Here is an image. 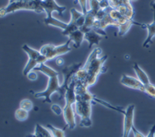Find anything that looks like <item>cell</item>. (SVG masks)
I'll use <instances>...</instances> for the list:
<instances>
[{
  "instance_id": "1",
  "label": "cell",
  "mask_w": 155,
  "mask_h": 137,
  "mask_svg": "<svg viewBox=\"0 0 155 137\" xmlns=\"http://www.w3.org/2000/svg\"><path fill=\"white\" fill-rule=\"evenodd\" d=\"M35 70L39 72H41L44 75H45L49 78V81H48V84L46 89L42 92H35L32 91H30L31 93H33L34 97L36 99H41L43 98L45 99V102L48 103H51V95L54 92H59L60 93V99H64L65 97L66 91L68 89L69 86V82L68 81H64L62 85H60L59 83V73L54 69V68H51L45 65V63H43L41 65H40L35 68Z\"/></svg>"
},
{
  "instance_id": "2",
  "label": "cell",
  "mask_w": 155,
  "mask_h": 137,
  "mask_svg": "<svg viewBox=\"0 0 155 137\" xmlns=\"http://www.w3.org/2000/svg\"><path fill=\"white\" fill-rule=\"evenodd\" d=\"M75 94L74 111L76 115L81 118L79 125L82 127H90L92 125V104L94 102L95 96L90 93L88 88L78 82H76Z\"/></svg>"
},
{
  "instance_id": "3",
  "label": "cell",
  "mask_w": 155,
  "mask_h": 137,
  "mask_svg": "<svg viewBox=\"0 0 155 137\" xmlns=\"http://www.w3.org/2000/svg\"><path fill=\"white\" fill-rule=\"evenodd\" d=\"M102 51L101 48L97 47L90 53L89 56L87 59L82 69L84 70L86 75V79L84 85L87 88L93 86L96 84L97 77L100 74L106 72V68H104V64L107 60L108 56L105 55L102 57H98L101 54Z\"/></svg>"
},
{
  "instance_id": "4",
  "label": "cell",
  "mask_w": 155,
  "mask_h": 137,
  "mask_svg": "<svg viewBox=\"0 0 155 137\" xmlns=\"http://www.w3.org/2000/svg\"><path fill=\"white\" fill-rule=\"evenodd\" d=\"M75 86H76V81L73 77L69 88L66 91L65 97H64L65 105L63 108V114L66 122V126H68L71 130L74 129L76 126V113H75L74 108L73 107L76 102Z\"/></svg>"
},
{
  "instance_id": "5",
  "label": "cell",
  "mask_w": 155,
  "mask_h": 137,
  "mask_svg": "<svg viewBox=\"0 0 155 137\" xmlns=\"http://www.w3.org/2000/svg\"><path fill=\"white\" fill-rule=\"evenodd\" d=\"M19 10H30L36 13L44 12L41 0H19L8 3L5 8H1V17H4L8 13L15 12Z\"/></svg>"
},
{
  "instance_id": "6",
  "label": "cell",
  "mask_w": 155,
  "mask_h": 137,
  "mask_svg": "<svg viewBox=\"0 0 155 137\" xmlns=\"http://www.w3.org/2000/svg\"><path fill=\"white\" fill-rule=\"evenodd\" d=\"M22 50L27 54L28 58H29L28 62L26 65V66L24 67L23 71H22V74L25 76H27V75L31 71H32L33 69H35L37 66L41 65L43 63L46 62L48 60L46 57L44 56L41 53V51L32 49L27 44L22 45Z\"/></svg>"
},
{
  "instance_id": "7",
  "label": "cell",
  "mask_w": 155,
  "mask_h": 137,
  "mask_svg": "<svg viewBox=\"0 0 155 137\" xmlns=\"http://www.w3.org/2000/svg\"><path fill=\"white\" fill-rule=\"evenodd\" d=\"M72 41L70 39L68 40V42L60 45H51V44H46L44 45L41 49L40 51L41 53L46 57V59L48 60H52L57 57H60L63 55H65V54L69 53V51H71V48L69 46L70 45V42Z\"/></svg>"
},
{
  "instance_id": "8",
  "label": "cell",
  "mask_w": 155,
  "mask_h": 137,
  "mask_svg": "<svg viewBox=\"0 0 155 137\" xmlns=\"http://www.w3.org/2000/svg\"><path fill=\"white\" fill-rule=\"evenodd\" d=\"M119 112L124 115V131L122 137H129V135L132 131V126L134 125V105H129L125 110L120 108Z\"/></svg>"
},
{
  "instance_id": "9",
  "label": "cell",
  "mask_w": 155,
  "mask_h": 137,
  "mask_svg": "<svg viewBox=\"0 0 155 137\" xmlns=\"http://www.w3.org/2000/svg\"><path fill=\"white\" fill-rule=\"evenodd\" d=\"M120 84L124 86L128 87L133 89L140 90L141 92H144L145 91V86L140 82L138 79L134 77H130L126 75H123L120 78Z\"/></svg>"
},
{
  "instance_id": "10",
  "label": "cell",
  "mask_w": 155,
  "mask_h": 137,
  "mask_svg": "<svg viewBox=\"0 0 155 137\" xmlns=\"http://www.w3.org/2000/svg\"><path fill=\"white\" fill-rule=\"evenodd\" d=\"M42 8L44 12L47 13H52L53 12H57L62 15L63 12L66 10V7L59 6L55 2V0H41Z\"/></svg>"
},
{
  "instance_id": "11",
  "label": "cell",
  "mask_w": 155,
  "mask_h": 137,
  "mask_svg": "<svg viewBox=\"0 0 155 137\" xmlns=\"http://www.w3.org/2000/svg\"><path fill=\"white\" fill-rule=\"evenodd\" d=\"M143 28H146L148 31V36L143 44V47L148 48L152 42V39L155 36V10H153V21L152 23H143Z\"/></svg>"
},
{
  "instance_id": "12",
  "label": "cell",
  "mask_w": 155,
  "mask_h": 137,
  "mask_svg": "<svg viewBox=\"0 0 155 137\" xmlns=\"http://www.w3.org/2000/svg\"><path fill=\"white\" fill-rule=\"evenodd\" d=\"M101 39H102L101 35L95 32L93 29H91L88 32H87L84 35V40L88 42V44H89L88 47L89 48L92 47L93 45H97Z\"/></svg>"
},
{
  "instance_id": "13",
  "label": "cell",
  "mask_w": 155,
  "mask_h": 137,
  "mask_svg": "<svg viewBox=\"0 0 155 137\" xmlns=\"http://www.w3.org/2000/svg\"><path fill=\"white\" fill-rule=\"evenodd\" d=\"M133 68H134V71L135 73V75L137 76V79L144 86L151 84L149 76L147 75L146 73L143 71L142 68H140V65H138L137 63H134V65H133Z\"/></svg>"
},
{
  "instance_id": "14",
  "label": "cell",
  "mask_w": 155,
  "mask_h": 137,
  "mask_svg": "<svg viewBox=\"0 0 155 137\" xmlns=\"http://www.w3.org/2000/svg\"><path fill=\"white\" fill-rule=\"evenodd\" d=\"M47 17L46 18L44 19V23L47 26H54V27H59V28H61L63 29V31L65 30L66 28L68 27V23H65V22H63L62 21H60L56 18H54L51 13H48L46 14Z\"/></svg>"
},
{
  "instance_id": "15",
  "label": "cell",
  "mask_w": 155,
  "mask_h": 137,
  "mask_svg": "<svg viewBox=\"0 0 155 137\" xmlns=\"http://www.w3.org/2000/svg\"><path fill=\"white\" fill-rule=\"evenodd\" d=\"M84 34L80 29L73 32L70 33L69 36V39H70L72 42H74V47L78 48L82 44V42L84 41Z\"/></svg>"
},
{
  "instance_id": "16",
  "label": "cell",
  "mask_w": 155,
  "mask_h": 137,
  "mask_svg": "<svg viewBox=\"0 0 155 137\" xmlns=\"http://www.w3.org/2000/svg\"><path fill=\"white\" fill-rule=\"evenodd\" d=\"M70 13H71V19L76 22L78 27L81 28L85 24L86 21V16L84 15L83 12H78L77 10L73 8L70 9Z\"/></svg>"
},
{
  "instance_id": "17",
  "label": "cell",
  "mask_w": 155,
  "mask_h": 137,
  "mask_svg": "<svg viewBox=\"0 0 155 137\" xmlns=\"http://www.w3.org/2000/svg\"><path fill=\"white\" fill-rule=\"evenodd\" d=\"M34 135L36 137H54L51 131L50 132L47 129L43 127L42 125H39V124H36V125Z\"/></svg>"
},
{
  "instance_id": "18",
  "label": "cell",
  "mask_w": 155,
  "mask_h": 137,
  "mask_svg": "<svg viewBox=\"0 0 155 137\" xmlns=\"http://www.w3.org/2000/svg\"><path fill=\"white\" fill-rule=\"evenodd\" d=\"M28 112H29L19 107L15 112V118L19 122H24L28 118Z\"/></svg>"
},
{
  "instance_id": "19",
  "label": "cell",
  "mask_w": 155,
  "mask_h": 137,
  "mask_svg": "<svg viewBox=\"0 0 155 137\" xmlns=\"http://www.w3.org/2000/svg\"><path fill=\"white\" fill-rule=\"evenodd\" d=\"M47 128L50 129V131L52 132V134L54 137H65V134H64V129H59L54 127L51 124H48L47 125Z\"/></svg>"
},
{
  "instance_id": "20",
  "label": "cell",
  "mask_w": 155,
  "mask_h": 137,
  "mask_svg": "<svg viewBox=\"0 0 155 137\" xmlns=\"http://www.w3.org/2000/svg\"><path fill=\"white\" fill-rule=\"evenodd\" d=\"M109 1H110L111 7H113L115 8L120 6V5H125V6L132 8L130 0H109Z\"/></svg>"
},
{
  "instance_id": "21",
  "label": "cell",
  "mask_w": 155,
  "mask_h": 137,
  "mask_svg": "<svg viewBox=\"0 0 155 137\" xmlns=\"http://www.w3.org/2000/svg\"><path fill=\"white\" fill-rule=\"evenodd\" d=\"M33 107L34 106H33L32 102L31 101L30 99H23V100H21V102H20V105H19L20 108H22V109L27 111V112H30L31 110H32Z\"/></svg>"
},
{
  "instance_id": "22",
  "label": "cell",
  "mask_w": 155,
  "mask_h": 137,
  "mask_svg": "<svg viewBox=\"0 0 155 137\" xmlns=\"http://www.w3.org/2000/svg\"><path fill=\"white\" fill-rule=\"evenodd\" d=\"M144 92L146 93L147 95H149V97L151 98H153L155 99V85L151 84H148V85H145V91Z\"/></svg>"
},
{
  "instance_id": "23",
  "label": "cell",
  "mask_w": 155,
  "mask_h": 137,
  "mask_svg": "<svg viewBox=\"0 0 155 137\" xmlns=\"http://www.w3.org/2000/svg\"><path fill=\"white\" fill-rule=\"evenodd\" d=\"M99 6H100L101 9L107 10L109 8H110L111 5H110V3L109 0H101V1H99Z\"/></svg>"
},
{
  "instance_id": "24",
  "label": "cell",
  "mask_w": 155,
  "mask_h": 137,
  "mask_svg": "<svg viewBox=\"0 0 155 137\" xmlns=\"http://www.w3.org/2000/svg\"><path fill=\"white\" fill-rule=\"evenodd\" d=\"M51 110L52 112L55 113L56 115H60L61 113H63V108L60 107V106L57 104H52L51 106Z\"/></svg>"
},
{
  "instance_id": "25",
  "label": "cell",
  "mask_w": 155,
  "mask_h": 137,
  "mask_svg": "<svg viewBox=\"0 0 155 137\" xmlns=\"http://www.w3.org/2000/svg\"><path fill=\"white\" fill-rule=\"evenodd\" d=\"M78 3H79L81 8H82L83 13L84 15H86L87 12H88V10L87 8V0H78Z\"/></svg>"
},
{
  "instance_id": "26",
  "label": "cell",
  "mask_w": 155,
  "mask_h": 137,
  "mask_svg": "<svg viewBox=\"0 0 155 137\" xmlns=\"http://www.w3.org/2000/svg\"><path fill=\"white\" fill-rule=\"evenodd\" d=\"M132 133L134 135V137H145L140 131H139L137 129L134 127V125L132 126Z\"/></svg>"
},
{
  "instance_id": "27",
  "label": "cell",
  "mask_w": 155,
  "mask_h": 137,
  "mask_svg": "<svg viewBox=\"0 0 155 137\" xmlns=\"http://www.w3.org/2000/svg\"><path fill=\"white\" fill-rule=\"evenodd\" d=\"M27 79H28L31 81H35L37 79V75H36V73L33 71V70L32 71H31L30 73L27 75Z\"/></svg>"
},
{
  "instance_id": "28",
  "label": "cell",
  "mask_w": 155,
  "mask_h": 137,
  "mask_svg": "<svg viewBox=\"0 0 155 137\" xmlns=\"http://www.w3.org/2000/svg\"><path fill=\"white\" fill-rule=\"evenodd\" d=\"M55 62H56V65L59 66H63L64 65V60L63 58L61 57H57L56 60H55Z\"/></svg>"
},
{
  "instance_id": "29",
  "label": "cell",
  "mask_w": 155,
  "mask_h": 137,
  "mask_svg": "<svg viewBox=\"0 0 155 137\" xmlns=\"http://www.w3.org/2000/svg\"><path fill=\"white\" fill-rule=\"evenodd\" d=\"M150 7L152 8L153 11V10H155V3L154 2H153V3H150Z\"/></svg>"
},
{
  "instance_id": "30",
  "label": "cell",
  "mask_w": 155,
  "mask_h": 137,
  "mask_svg": "<svg viewBox=\"0 0 155 137\" xmlns=\"http://www.w3.org/2000/svg\"><path fill=\"white\" fill-rule=\"evenodd\" d=\"M15 1H19V0H9V3H13V2H15Z\"/></svg>"
},
{
  "instance_id": "31",
  "label": "cell",
  "mask_w": 155,
  "mask_h": 137,
  "mask_svg": "<svg viewBox=\"0 0 155 137\" xmlns=\"http://www.w3.org/2000/svg\"><path fill=\"white\" fill-rule=\"evenodd\" d=\"M130 1H136V0H130Z\"/></svg>"
},
{
  "instance_id": "32",
  "label": "cell",
  "mask_w": 155,
  "mask_h": 137,
  "mask_svg": "<svg viewBox=\"0 0 155 137\" xmlns=\"http://www.w3.org/2000/svg\"><path fill=\"white\" fill-rule=\"evenodd\" d=\"M154 3H155V2H154Z\"/></svg>"
}]
</instances>
